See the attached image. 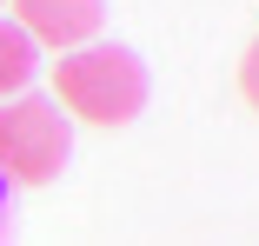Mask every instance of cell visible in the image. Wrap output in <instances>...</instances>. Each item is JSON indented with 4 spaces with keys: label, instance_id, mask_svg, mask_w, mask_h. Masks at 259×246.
<instances>
[{
    "label": "cell",
    "instance_id": "obj_1",
    "mask_svg": "<svg viewBox=\"0 0 259 246\" xmlns=\"http://www.w3.org/2000/svg\"><path fill=\"white\" fill-rule=\"evenodd\" d=\"M54 107L67 120H93V127H126L146 107V60L133 47L93 40L80 54L54 60Z\"/></svg>",
    "mask_w": 259,
    "mask_h": 246
},
{
    "label": "cell",
    "instance_id": "obj_2",
    "mask_svg": "<svg viewBox=\"0 0 259 246\" xmlns=\"http://www.w3.org/2000/svg\"><path fill=\"white\" fill-rule=\"evenodd\" d=\"M73 160V120L40 100V93H20V100H0V180L7 186H54Z\"/></svg>",
    "mask_w": 259,
    "mask_h": 246
},
{
    "label": "cell",
    "instance_id": "obj_3",
    "mask_svg": "<svg viewBox=\"0 0 259 246\" xmlns=\"http://www.w3.org/2000/svg\"><path fill=\"white\" fill-rule=\"evenodd\" d=\"M14 27L33 47L80 54V47H93L100 27H107V0H14Z\"/></svg>",
    "mask_w": 259,
    "mask_h": 246
},
{
    "label": "cell",
    "instance_id": "obj_4",
    "mask_svg": "<svg viewBox=\"0 0 259 246\" xmlns=\"http://www.w3.org/2000/svg\"><path fill=\"white\" fill-rule=\"evenodd\" d=\"M33 73H40V47L14 20H0V100H20L33 87Z\"/></svg>",
    "mask_w": 259,
    "mask_h": 246
},
{
    "label": "cell",
    "instance_id": "obj_5",
    "mask_svg": "<svg viewBox=\"0 0 259 246\" xmlns=\"http://www.w3.org/2000/svg\"><path fill=\"white\" fill-rule=\"evenodd\" d=\"M239 93H246V107L259 113V40L246 47V60H239Z\"/></svg>",
    "mask_w": 259,
    "mask_h": 246
},
{
    "label": "cell",
    "instance_id": "obj_6",
    "mask_svg": "<svg viewBox=\"0 0 259 246\" xmlns=\"http://www.w3.org/2000/svg\"><path fill=\"white\" fill-rule=\"evenodd\" d=\"M0 193H7V180H0Z\"/></svg>",
    "mask_w": 259,
    "mask_h": 246
},
{
    "label": "cell",
    "instance_id": "obj_7",
    "mask_svg": "<svg viewBox=\"0 0 259 246\" xmlns=\"http://www.w3.org/2000/svg\"><path fill=\"white\" fill-rule=\"evenodd\" d=\"M0 7H7V0H0Z\"/></svg>",
    "mask_w": 259,
    "mask_h": 246
}]
</instances>
